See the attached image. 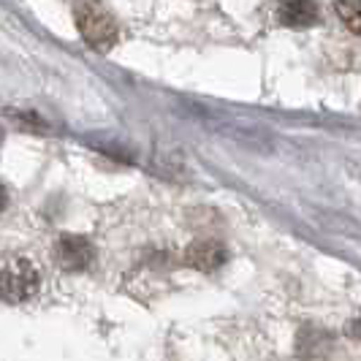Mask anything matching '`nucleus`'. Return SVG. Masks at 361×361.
<instances>
[{
    "mask_svg": "<svg viewBox=\"0 0 361 361\" xmlns=\"http://www.w3.org/2000/svg\"><path fill=\"white\" fill-rule=\"evenodd\" d=\"M277 17H280L283 25H288V27H310V25H315L321 19V11H318L315 3L296 0V3H283L277 8Z\"/></svg>",
    "mask_w": 361,
    "mask_h": 361,
    "instance_id": "nucleus-5",
    "label": "nucleus"
},
{
    "mask_svg": "<svg viewBox=\"0 0 361 361\" xmlns=\"http://www.w3.org/2000/svg\"><path fill=\"white\" fill-rule=\"evenodd\" d=\"M185 261H188V267L199 271H215L226 261V247L212 242V239H204V242H196V245L188 247Z\"/></svg>",
    "mask_w": 361,
    "mask_h": 361,
    "instance_id": "nucleus-4",
    "label": "nucleus"
},
{
    "mask_svg": "<svg viewBox=\"0 0 361 361\" xmlns=\"http://www.w3.org/2000/svg\"><path fill=\"white\" fill-rule=\"evenodd\" d=\"M54 258L66 271H79L85 267H90V261L95 258V250H92V245L85 236L63 234L54 245Z\"/></svg>",
    "mask_w": 361,
    "mask_h": 361,
    "instance_id": "nucleus-3",
    "label": "nucleus"
},
{
    "mask_svg": "<svg viewBox=\"0 0 361 361\" xmlns=\"http://www.w3.org/2000/svg\"><path fill=\"white\" fill-rule=\"evenodd\" d=\"M0 142H3V136H0Z\"/></svg>",
    "mask_w": 361,
    "mask_h": 361,
    "instance_id": "nucleus-8",
    "label": "nucleus"
},
{
    "mask_svg": "<svg viewBox=\"0 0 361 361\" xmlns=\"http://www.w3.org/2000/svg\"><path fill=\"white\" fill-rule=\"evenodd\" d=\"M73 17H76V27L82 38L90 44L92 49H101L106 52L117 44L120 38V27H117V19L109 14L104 6L98 3H79L73 6Z\"/></svg>",
    "mask_w": 361,
    "mask_h": 361,
    "instance_id": "nucleus-1",
    "label": "nucleus"
},
{
    "mask_svg": "<svg viewBox=\"0 0 361 361\" xmlns=\"http://www.w3.org/2000/svg\"><path fill=\"white\" fill-rule=\"evenodd\" d=\"M6 204H8V193H6V188L0 185V212L6 209Z\"/></svg>",
    "mask_w": 361,
    "mask_h": 361,
    "instance_id": "nucleus-7",
    "label": "nucleus"
},
{
    "mask_svg": "<svg viewBox=\"0 0 361 361\" xmlns=\"http://www.w3.org/2000/svg\"><path fill=\"white\" fill-rule=\"evenodd\" d=\"M337 8V14L343 17V22H348V27L353 30V33H359V3H337L334 6Z\"/></svg>",
    "mask_w": 361,
    "mask_h": 361,
    "instance_id": "nucleus-6",
    "label": "nucleus"
},
{
    "mask_svg": "<svg viewBox=\"0 0 361 361\" xmlns=\"http://www.w3.org/2000/svg\"><path fill=\"white\" fill-rule=\"evenodd\" d=\"M41 288V271L27 258H8L0 264V302L19 305L33 299Z\"/></svg>",
    "mask_w": 361,
    "mask_h": 361,
    "instance_id": "nucleus-2",
    "label": "nucleus"
}]
</instances>
